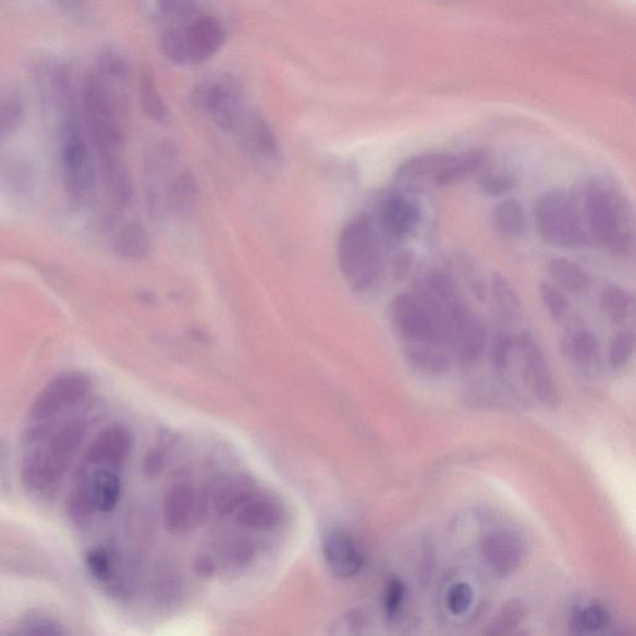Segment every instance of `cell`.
Segmentation results:
<instances>
[{
	"label": "cell",
	"mask_w": 636,
	"mask_h": 636,
	"mask_svg": "<svg viewBox=\"0 0 636 636\" xmlns=\"http://www.w3.org/2000/svg\"><path fill=\"white\" fill-rule=\"evenodd\" d=\"M452 158L449 154H424L406 159L396 168L395 180L415 182L423 179H435Z\"/></svg>",
	"instance_id": "obj_23"
},
{
	"label": "cell",
	"mask_w": 636,
	"mask_h": 636,
	"mask_svg": "<svg viewBox=\"0 0 636 636\" xmlns=\"http://www.w3.org/2000/svg\"><path fill=\"white\" fill-rule=\"evenodd\" d=\"M159 42H161V49L164 57L170 60L172 64L179 66L188 65L183 26L166 25Z\"/></svg>",
	"instance_id": "obj_32"
},
{
	"label": "cell",
	"mask_w": 636,
	"mask_h": 636,
	"mask_svg": "<svg viewBox=\"0 0 636 636\" xmlns=\"http://www.w3.org/2000/svg\"><path fill=\"white\" fill-rule=\"evenodd\" d=\"M131 447L132 439L129 431L122 427H111L94 440L84 462L119 470L126 462Z\"/></svg>",
	"instance_id": "obj_16"
},
{
	"label": "cell",
	"mask_w": 636,
	"mask_h": 636,
	"mask_svg": "<svg viewBox=\"0 0 636 636\" xmlns=\"http://www.w3.org/2000/svg\"><path fill=\"white\" fill-rule=\"evenodd\" d=\"M635 348V335L631 331H624L615 335L609 351V364L613 368H621L628 364Z\"/></svg>",
	"instance_id": "obj_37"
},
{
	"label": "cell",
	"mask_w": 636,
	"mask_h": 636,
	"mask_svg": "<svg viewBox=\"0 0 636 636\" xmlns=\"http://www.w3.org/2000/svg\"><path fill=\"white\" fill-rule=\"evenodd\" d=\"M491 290L494 305H497L500 315L506 321H519L521 316H523V302H521L519 295L510 280L500 272L493 273Z\"/></svg>",
	"instance_id": "obj_26"
},
{
	"label": "cell",
	"mask_w": 636,
	"mask_h": 636,
	"mask_svg": "<svg viewBox=\"0 0 636 636\" xmlns=\"http://www.w3.org/2000/svg\"><path fill=\"white\" fill-rule=\"evenodd\" d=\"M512 348H514V340L509 333L500 332L494 335L491 344V360L494 368L506 369Z\"/></svg>",
	"instance_id": "obj_41"
},
{
	"label": "cell",
	"mask_w": 636,
	"mask_h": 636,
	"mask_svg": "<svg viewBox=\"0 0 636 636\" xmlns=\"http://www.w3.org/2000/svg\"><path fill=\"white\" fill-rule=\"evenodd\" d=\"M90 391V378L82 372L58 376L35 397L29 411V424L59 419L61 415L83 403Z\"/></svg>",
	"instance_id": "obj_9"
},
{
	"label": "cell",
	"mask_w": 636,
	"mask_h": 636,
	"mask_svg": "<svg viewBox=\"0 0 636 636\" xmlns=\"http://www.w3.org/2000/svg\"><path fill=\"white\" fill-rule=\"evenodd\" d=\"M535 220L538 233L547 244L582 247L589 242L578 201L568 192L552 189L542 194L536 203Z\"/></svg>",
	"instance_id": "obj_7"
},
{
	"label": "cell",
	"mask_w": 636,
	"mask_h": 636,
	"mask_svg": "<svg viewBox=\"0 0 636 636\" xmlns=\"http://www.w3.org/2000/svg\"><path fill=\"white\" fill-rule=\"evenodd\" d=\"M54 2L69 12H80L85 4V0H54Z\"/></svg>",
	"instance_id": "obj_46"
},
{
	"label": "cell",
	"mask_w": 636,
	"mask_h": 636,
	"mask_svg": "<svg viewBox=\"0 0 636 636\" xmlns=\"http://www.w3.org/2000/svg\"><path fill=\"white\" fill-rule=\"evenodd\" d=\"M372 220L367 216L344 227L339 241V262L343 277L358 293L376 285L382 272L381 252Z\"/></svg>",
	"instance_id": "obj_4"
},
{
	"label": "cell",
	"mask_w": 636,
	"mask_h": 636,
	"mask_svg": "<svg viewBox=\"0 0 636 636\" xmlns=\"http://www.w3.org/2000/svg\"><path fill=\"white\" fill-rule=\"evenodd\" d=\"M119 80L93 70L85 77L82 106L88 139L94 148L101 175L112 173L127 167L122 158L125 145V127L123 114L125 103L119 85Z\"/></svg>",
	"instance_id": "obj_2"
},
{
	"label": "cell",
	"mask_w": 636,
	"mask_h": 636,
	"mask_svg": "<svg viewBox=\"0 0 636 636\" xmlns=\"http://www.w3.org/2000/svg\"><path fill=\"white\" fill-rule=\"evenodd\" d=\"M540 291L546 310L550 313L555 321L562 320V318L568 313V299L565 298L554 286L547 284V282H542Z\"/></svg>",
	"instance_id": "obj_39"
},
{
	"label": "cell",
	"mask_w": 636,
	"mask_h": 636,
	"mask_svg": "<svg viewBox=\"0 0 636 636\" xmlns=\"http://www.w3.org/2000/svg\"><path fill=\"white\" fill-rule=\"evenodd\" d=\"M114 250L126 260H140L151 252V237L137 223L123 227L114 242Z\"/></svg>",
	"instance_id": "obj_25"
},
{
	"label": "cell",
	"mask_w": 636,
	"mask_h": 636,
	"mask_svg": "<svg viewBox=\"0 0 636 636\" xmlns=\"http://www.w3.org/2000/svg\"><path fill=\"white\" fill-rule=\"evenodd\" d=\"M405 598V586L401 579L388 583L384 594V609L388 617H395L400 613Z\"/></svg>",
	"instance_id": "obj_43"
},
{
	"label": "cell",
	"mask_w": 636,
	"mask_h": 636,
	"mask_svg": "<svg viewBox=\"0 0 636 636\" xmlns=\"http://www.w3.org/2000/svg\"><path fill=\"white\" fill-rule=\"evenodd\" d=\"M412 254L408 252L397 253L393 260V272L395 278L402 279L412 268Z\"/></svg>",
	"instance_id": "obj_45"
},
{
	"label": "cell",
	"mask_w": 636,
	"mask_h": 636,
	"mask_svg": "<svg viewBox=\"0 0 636 636\" xmlns=\"http://www.w3.org/2000/svg\"><path fill=\"white\" fill-rule=\"evenodd\" d=\"M250 486L244 480H229L219 485L213 500L215 506L219 512L232 511L234 507L244 503V498L249 497Z\"/></svg>",
	"instance_id": "obj_34"
},
{
	"label": "cell",
	"mask_w": 636,
	"mask_h": 636,
	"mask_svg": "<svg viewBox=\"0 0 636 636\" xmlns=\"http://www.w3.org/2000/svg\"><path fill=\"white\" fill-rule=\"evenodd\" d=\"M193 102L227 132H235L249 111L242 84L228 74L211 76L200 83L193 91Z\"/></svg>",
	"instance_id": "obj_8"
},
{
	"label": "cell",
	"mask_w": 636,
	"mask_h": 636,
	"mask_svg": "<svg viewBox=\"0 0 636 636\" xmlns=\"http://www.w3.org/2000/svg\"><path fill=\"white\" fill-rule=\"evenodd\" d=\"M485 162L486 154L484 151L452 155V158H450V161L443 170L432 179V183L439 185V187H447V185L462 182L467 179V176L479 171Z\"/></svg>",
	"instance_id": "obj_24"
},
{
	"label": "cell",
	"mask_w": 636,
	"mask_h": 636,
	"mask_svg": "<svg viewBox=\"0 0 636 636\" xmlns=\"http://www.w3.org/2000/svg\"><path fill=\"white\" fill-rule=\"evenodd\" d=\"M404 355L417 372L440 376L448 372L450 356L443 344H405Z\"/></svg>",
	"instance_id": "obj_19"
},
{
	"label": "cell",
	"mask_w": 636,
	"mask_h": 636,
	"mask_svg": "<svg viewBox=\"0 0 636 636\" xmlns=\"http://www.w3.org/2000/svg\"><path fill=\"white\" fill-rule=\"evenodd\" d=\"M196 491L189 485L175 486L167 493L163 503L164 523L170 531L179 534L188 529L197 516Z\"/></svg>",
	"instance_id": "obj_17"
},
{
	"label": "cell",
	"mask_w": 636,
	"mask_h": 636,
	"mask_svg": "<svg viewBox=\"0 0 636 636\" xmlns=\"http://www.w3.org/2000/svg\"><path fill=\"white\" fill-rule=\"evenodd\" d=\"M526 614V606L523 600L511 599L510 602L502 607L498 616L494 617L488 634L505 635L515 631L524 622Z\"/></svg>",
	"instance_id": "obj_33"
},
{
	"label": "cell",
	"mask_w": 636,
	"mask_h": 636,
	"mask_svg": "<svg viewBox=\"0 0 636 636\" xmlns=\"http://www.w3.org/2000/svg\"><path fill=\"white\" fill-rule=\"evenodd\" d=\"M486 563L500 576H509L524 560L525 546L521 538L509 531H491L481 541Z\"/></svg>",
	"instance_id": "obj_14"
},
{
	"label": "cell",
	"mask_w": 636,
	"mask_h": 636,
	"mask_svg": "<svg viewBox=\"0 0 636 636\" xmlns=\"http://www.w3.org/2000/svg\"><path fill=\"white\" fill-rule=\"evenodd\" d=\"M608 614L603 607L590 604L580 609L577 614V625L583 632L594 633L604 628Z\"/></svg>",
	"instance_id": "obj_40"
},
{
	"label": "cell",
	"mask_w": 636,
	"mask_h": 636,
	"mask_svg": "<svg viewBox=\"0 0 636 636\" xmlns=\"http://www.w3.org/2000/svg\"><path fill=\"white\" fill-rule=\"evenodd\" d=\"M86 563L93 576L101 582L111 578L112 563L108 552L103 549H94L88 551L86 555Z\"/></svg>",
	"instance_id": "obj_42"
},
{
	"label": "cell",
	"mask_w": 636,
	"mask_h": 636,
	"mask_svg": "<svg viewBox=\"0 0 636 636\" xmlns=\"http://www.w3.org/2000/svg\"><path fill=\"white\" fill-rule=\"evenodd\" d=\"M488 340L486 327L464 303L458 304L447 316V343L463 364L479 359Z\"/></svg>",
	"instance_id": "obj_10"
},
{
	"label": "cell",
	"mask_w": 636,
	"mask_h": 636,
	"mask_svg": "<svg viewBox=\"0 0 636 636\" xmlns=\"http://www.w3.org/2000/svg\"><path fill=\"white\" fill-rule=\"evenodd\" d=\"M580 216L589 241L617 255L632 250L633 209L624 193L613 182L595 179L586 184Z\"/></svg>",
	"instance_id": "obj_3"
},
{
	"label": "cell",
	"mask_w": 636,
	"mask_h": 636,
	"mask_svg": "<svg viewBox=\"0 0 636 636\" xmlns=\"http://www.w3.org/2000/svg\"><path fill=\"white\" fill-rule=\"evenodd\" d=\"M322 554L333 576L341 579L355 577L364 567V554L355 538L340 528L325 534Z\"/></svg>",
	"instance_id": "obj_13"
},
{
	"label": "cell",
	"mask_w": 636,
	"mask_h": 636,
	"mask_svg": "<svg viewBox=\"0 0 636 636\" xmlns=\"http://www.w3.org/2000/svg\"><path fill=\"white\" fill-rule=\"evenodd\" d=\"M480 185L485 194L498 197L514 189L517 185V179L509 171H492L482 176Z\"/></svg>",
	"instance_id": "obj_36"
},
{
	"label": "cell",
	"mask_w": 636,
	"mask_h": 636,
	"mask_svg": "<svg viewBox=\"0 0 636 636\" xmlns=\"http://www.w3.org/2000/svg\"><path fill=\"white\" fill-rule=\"evenodd\" d=\"M95 70L122 83L126 82L131 72L129 60L121 52L114 50L102 52L97 60Z\"/></svg>",
	"instance_id": "obj_35"
},
{
	"label": "cell",
	"mask_w": 636,
	"mask_h": 636,
	"mask_svg": "<svg viewBox=\"0 0 636 636\" xmlns=\"http://www.w3.org/2000/svg\"><path fill=\"white\" fill-rule=\"evenodd\" d=\"M379 223L383 232L402 241L415 232L420 223V209L413 199L404 194H392L384 199L379 210Z\"/></svg>",
	"instance_id": "obj_15"
},
{
	"label": "cell",
	"mask_w": 636,
	"mask_h": 636,
	"mask_svg": "<svg viewBox=\"0 0 636 636\" xmlns=\"http://www.w3.org/2000/svg\"><path fill=\"white\" fill-rule=\"evenodd\" d=\"M60 166L68 196L83 206L96 187V166L77 113L60 120Z\"/></svg>",
	"instance_id": "obj_5"
},
{
	"label": "cell",
	"mask_w": 636,
	"mask_h": 636,
	"mask_svg": "<svg viewBox=\"0 0 636 636\" xmlns=\"http://www.w3.org/2000/svg\"><path fill=\"white\" fill-rule=\"evenodd\" d=\"M394 332L405 344H443L447 346V322L443 313L427 296L413 290L396 295L390 306Z\"/></svg>",
	"instance_id": "obj_6"
},
{
	"label": "cell",
	"mask_w": 636,
	"mask_h": 636,
	"mask_svg": "<svg viewBox=\"0 0 636 636\" xmlns=\"http://www.w3.org/2000/svg\"><path fill=\"white\" fill-rule=\"evenodd\" d=\"M282 512L276 502L270 500H255L244 503L237 511L236 523L246 528L267 529L276 528L281 521Z\"/></svg>",
	"instance_id": "obj_22"
},
{
	"label": "cell",
	"mask_w": 636,
	"mask_h": 636,
	"mask_svg": "<svg viewBox=\"0 0 636 636\" xmlns=\"http://www.w3.org/2000/svg\"><path fill=\"white\" fill-rule=\"evenodd\" d=\"M492 225L494 232L505 238L523 236L527 228V218L523 203L507 199L500 203L492 210Z\"/></svg>",
	"instance_id": "obj_20"
},
{
	"label": "cell",
	"mask_w": 636,
	"mask_h": 636,
	"mask_svg": "<svg viewBox=\"0 0 636 636\" xmlns=\"http://www.w3.org/2000/svg\"><path fill=\"white\" fill-rule=\"evenodd\" d=\"M157 8L167 25L183 26L201 14L200 0H157Z\"/></svg>",
	"instance_id": "obj_30"
},
{
	"label": "cell",
	"mask_w": 636,
	"mask_h": 636,
	"mask_svg": "<svg viewBox=\"0 0 636 636\" xmlns=\"http://www.w3.org/2000/svg\"><path fill=\"white\" fill-rule=\"evenodd\" d=\"M549 271L555 282L573 294L585 293L590 286L588 272L572 260L554 258L549 264Z\"/></svg>",
	"instance_id": "obj_28"
},
{
	"label": "cell",
	"mask_w": 636,
	"mask_h": 636,
	"mask_svg": "<svg viewBox=\"0 0 636 636\" xmlns=\"http://www.w3.org/2000/svg\"><path fill=\"white\" fill-rule=\"evenodd\" d=\"M23 629L25 634H60L59 625L51 621L48 616L32 615L26 617L23 623Z\"/></svg>",
	"instance_id": "obj_44"
},
{
	"label": "cell",
	"mask_w": 636,
	"mask_h": 636,
	"mask_svg": "<svg viewBox=\"0 0 636 636\" xmlns=\"http://www.w3.org/2000/svg\"><path fill=\"white\" fill-rule=\"evenodd\" d=\"M25 106L21 96L9 94L0 97V145L22 126Z\"/></svg>",
	"instance_id": "obj_31"
},
{
	"label": "cell",
	"mask_w": 636,
	"mask_h": 636,
	"mask_svg": "<svg viewBox=\"0 0 636 636\" xmlns=\"http://www.w3.org/2000/svg\"><path fill=\"white\" fill-rule=\"evenodd\" d=\"M183 32L188 65H200L216 57L227 39L224 25L208 14H200L183 25Z\"/></svg>",
	"instance_id": "obj_12"
},
{
	"label": "cell",
	"mask_w": 636,
	"mask_h": 636,
	"mask_svg": "<svg viewBox=\"0 0 636 636\" xmlns=\"http://www.w3.org/2000/svg\"><path fill=\"white\" fill-rule=\"evenodd\" d=\"M87 431L83 417L29 424L22 476L25 488L40 498L54 494Z\"/></svg>",
	"instance_id": "obj_1"
},
{
	"label": "cell",
	"mask_w": 636,
	"mask_h": 636,
	"mask_svg": "<svg viewBox=\"0 0 636 636\" xmlns=\"http://www.w3.org/2000/svg\"><path fill=\"white\" fill-rule=\"evenodd\" d=\"M518 347L523 355L525 382L536 400L547 408L556 409L561 404V396L553 381L549 364L540 344L529 333L519 335Z\"/></svg>",
	"instance_id": "obj_11"
},
{
	"label": "cell",
	"mask_w": 636,
	"mask_h": 636,
	"mask_svg": "<svg viewBox=\"0 0 636 636\" xmlns=\"http://www.w3.org/2000/svg\"><path fill=\"white\" fill-rule=\"evenodd\" d=\"M561 346L563 355L580 367L594 366L599 357V341L585 327H570L563 334Z\"/></svg>",
	"instance_id": "obj_18"
},
{
	"label": "cell",
	"mask_w": 636,
	"mask_h": 636,
	"mask_svg": "<svg viewBox=\"0 0 636 636\" xmlns=\"http://www.w3.org/2000/svg\"><path fill=\"white\" fill-rule=\"evenodd\" d=\"M199 187L194 176L189 172H183L175 176L168 194V207L182 218L194 215L198 207Z\"/></svg>",
	"instance_id": "obj_21"
},
{
	"label": "cell",
	"mask_w": 636,
	"mask_h": 636,
	"mask_svg": "<svg viewBox=\"0 0 636 636\" xmlns=\"http://www.w3.org/2000/svg\"><path fill=\"white\" fill-rule=\"evenodd\" d=\"M474 603V590L466 583H457L449 589L447 606L454 615H463Z\"/></svg>",
	"instance_id": "obj_38"
},
{
	"label": "cell",
	"mask_w": 636,
	"mask_h": 636,
	"mask_svg": "<svg viewBox=\"0 0 636 636\" xmlns=\"http://www.w3.org/2000/svg\"><path fill=\"white\" fill-rule=\"evenodd\" d=\"M600 307L609 320L623 323L633 313L634 297L621 286L608 285L600 296Z\"/></svg>",
	"instance_id": "obj_29"
},
{
	"label": "cell",
	"mask_w": 636,
	"mask_h": 636,
	"mask_svg": "<svg viewBox=\"0 0 636 636\" xmlns=\"http://www.w3.org/2000/svg\"><path fill=\"white\" fill-rule=\"evenodd\" d=\"M139 97L146 117L157 123H168L171 121V111L163 100L161 91L157 86L156 78L151 72H144L139 78Z\"/></svg>",
	"instance_id": "obj_27"
}]
</instances>
